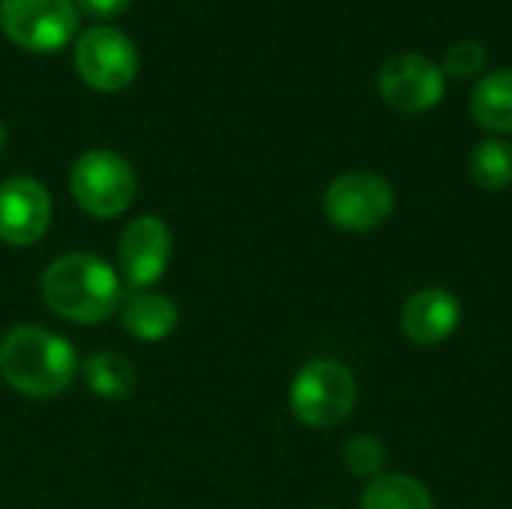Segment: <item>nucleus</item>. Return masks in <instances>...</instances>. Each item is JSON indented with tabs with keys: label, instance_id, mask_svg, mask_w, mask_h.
I'll return each mask as SVG.
<instances>
[{
	"label": "nucleus",
	"instance_id": "1",
	"mask_svg": "<svg viewBox=\"0 0 512 509\" xmlns=\"http://www.w3.org/2000/svg\"><path fill=\"white\" fill-rule=\"evenodd\" d=\"M42 303L75 324H99L111 318L123 300L117 270L87 252L57 258L39 282Z\"/></svg>",
	"mask_w": 512,
	"mask_h": 509
},
{
	"label": "nucleus",
	"instance_id": "2",
	"mask_svg": "<svg viewBox=\"0 0 512 509\" xmlns=\"http://www.w3.org/2000/svg\"><path fill=\"white\" fill-rule=\"evenodd\" d=\"M78 372L75 348L45 327H15L0 342V378L24 396H60Z\"/></svg>",
	"mask_w": 512,
	"mask_h": 509
},
{
	"label": "nucleus",
	"instance_id": "3",
	"mask_svg": "<svg viewBox=\"0 0 512 509\" xmlns=\"http://www.w3.org/2000/svg\"><path fill=\"white\" fill-rule=\"evenodd\" d=\"M291 414L312 429L345 423L357 405V381L339 360H312L291 381Z\"/></svg>",
	"mask_w": 512,
	"mask_h": 509
},
{
	"label": "nucleus",
	"instance_id": "4",
	"mask_svg": "<svg viewBox=\"0 0 512 509\" xmlns=\"http://www.w3.org/2000/svg\"><path fill=\"white\" fill-rule=\"evenodd\" d=\"M78 207L96 219H114L135 201L138 180L132 165L114 150H87L69 174Z\"/></svg>",
	"mask_w": 512,
	"mask_h": 509
},
{
	"label": "nucleus",
	"instance_id": "5",
	"mask_svg": "<svg viewBox=\"0 0 512 509\" xmlns=\"http://www.w3.org/2000/svg\"><path fill=\"white\" fill-rule=\"evenodd\" d=\"M396 210L393 186L369 171H348L336 177L324 192V213L342 231H375Z\"/></svg>",
	"mask_w": 512,
	"mask_h": 509
},
{
	"label": "nucleus",
	"instance_id": "6",
	"mask_svg": "<svg viewBox=\"0 0 512 509\" xmlns=\"http://www.w3.org/2000/svg\"><path fill=\"white\" fill-rule=\"evenodd\" d=\"M0 27L24 51H57L78 30L72 0H0Z\"/></svg>",
	"mask_w": 512,
	"mask_h": 509
},
{
	"label": "nucleus",
	"instance_id": "7",
	"mask_svg": "<svg viewBox=\"0 0 512 509\" xmlns=\"http://www.w3.org/2000/svg\"><path fill=\"white\" fill-rule=\"evenodd\" d=\"M75 69L99 93L126 90L138 75V48L123 30L90 27L75 42Z\"/></svg>",
	"mask_w": 512,
	"mask_h": 509
},
{
	"label": "nucleus",
	"instance_id": "8",
	"mask_svg": "<svg viewBox=\"0 0 512 509\" xmlns=\"http://www.w3.org/2000/svg\"><path fill=\"white\" fill-rule=\"evenodd\" d=\"M378 90L390 108L423 114L444 99V69L426 54H393L378 72Z\"/></svg>",
	"mask_w": 512,
	"mask_h": 509
},
{
	"label": "nucleus",
	"instance_id": "9",
	"mask_svg": "<svg viewBox=\"0 0 512 509\" xmlns=\"http://www.w3.org/2000/svg\"><path fill=\"white\" fill-rule=\"evenodd\" d=\"M120 276L132 291L156 285L171 261V231L159 216H138L126 225L117 249Z\"/></svg>",
	"mask_w": 512,
	"mask_h": 509
},
{
	"label": "nucleus",
	"instance_id": "10",
	"mask_svg": "<svg viewBox=\"0 0 512 509\" xmlns=\"http://www.w3.org/2000/svg\"><path fill=\"white\" fill-rule=\"evenodd\" d=\"M51 225V198L33 177H9L0 183V240L9 246H33Z\"/></svg>",
	"mask_w": 512,
	"mask_h": 509
},
{
	"label": "nucleus",
	"instance_id": "11",
	"mask_svg": "<svg viewBox=\"0 0 512 509\" xmlns=\"http://www.w3.org/2000/svg\"><path fill=\"white\" fill-rule=\"evenodd\" d=\"M462 321V303L447 288H423L408 297L402 309V330L414 345H441L447 342Z\"/></svg>",
	"mask_w": 512,
	"mask_h": 509
},
{
	"label": "nucleus",
	"instance_id": "12",
	"mask_svg": "<svg viewBox=\"0 0 512 509\" xmlns=\"http://www.w3.org/2000/svg\"><path fill=\"white\" fill-rule=\"evenodd\" d=\"M123 327L141 342H162L177 327V306L156 291H132L123 300Z\"/></svg>",
	"mask_w": 512,
	"mask_h": 509
},
{
	"label": "nucleus",
	"instance_id": "13",
	"mask_svg": "<svg viewBox=\"0 0 512 509\" xmlns=\"http://www.w3.org/2000/svg\"><path fill=\"white\" fill-rule=\"evenodd\" d=\"M471 111L483 129L512 135V69H498L474 87Z\"/></svg>",
	"mask_w": 512,
	"mask_h": 509
},
{
	"label": "nucleus",
	"instance_id": "14",
	"mask_svg": "<svg viewBox=\"0 0 512 509\" xmlns=\"http://www.w3.org/2000/svg\"><path fill=\"white\" fill-rule=\"evenodd\" d=\"M360 509H435L429 489L408 474H381L369 480Z\"/></svg>",
	"mask_w": 512,
	"mask_h": 509
},
{
	"label": "nucleus",
	"instance_id": "15",
	"mask_svg": "<svg viewBox=\"0 0 512 509\" xmlns=\"http://www.w3.org/2000/svg\"><path fill=\"white\" fill-rule=\"evenodd\" d=\"M84 381H87L90 393H96L102 399H123L135 387V369L126 357L102 351V354H90L84 360Z\"/></svg>",
	"mask_w": 512,
	"mask_h": 509
},
{
	"label": "nucleus",
	"instance_id": "16",
	"mask_svg": "<svg viewBox=\"0 0 512 509\" xmlns=\"http://www.w3.org/2000/svg\"><path fill=\"white\" fill-rule=\"evenodd\" d=\"M468 171L474 183L486 192H501L512 183V144L504 138L480 141L468 156Z\"/></svg>",
	"mask_w": 512,
	"mask_h": 509
},
{
	"label": "nucleus",
	"instance_id": "17",
	"mask_svg": "<svg viewBox=\"0 0 512 509\" xmlns=\"http://www.w3.org/2000/svg\"><path fill=\"white\" fill-rule=\"evenodd\" d=\"M387 447L375 435H357L345 444V468L360 480H375L384 474Z\"/></svg>",
	"mask_w": 512,
	"mask_h": 509
},
{
	"label": "nucleus",
	"instance_id": "18",
	"mask_svg": "<svg viewBox=\"0 0 512 509\" xmlns=\"http://www.w3.org/2000/svg\"><path fill=\"white\" fill-rule=\"evenodd\" d=\"M483 66H486V48L474 39L456 42L444 54V72L453 78H474Z\"/></svg>",
	"mask_w": 512,
	"mask_h": 509
},
{
	"label": "nucleus",
	"instance_id": "19",
	"mask_svg": "<svg viewBox=\"0 0 512 509\" xmlns=\"http://www.w3.org/2000/svg\"><path fill=\"white\" fill-rule=\"evenodd\" d=\"M132 0H78V9L90 18H99V21H108V18H117L129 9Z\"/></svg>",
	"mask_w": 512,
	"mask_h": 509
},
{
	"label": "nucleus",
	"instance_id": "20",
	"mask_svg": "<svg viewBox=\"0 0 512 509\" xmlns=\"http://www.w3.org/2000/svg\"><path fill=\"white\" fill-rule=\"evenodd\" d=\"M3 141H6V132H3V123H0V150H3Z\"/></svg>",
	"mask_w": 512,
	"mask_h": 509
}]
</instances>
